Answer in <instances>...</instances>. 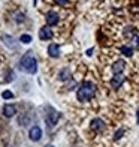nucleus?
<instances>
[{
  "instance_id": "423d86ee",
  "label": "nucleus",
  "mask_w": 139,
  "mask_h": 147,
  "mask_svg": "<svg viewBox=\"0 0 139 147\" xmlns=\"http://www.w3.org/2000/svg\"><path fill=\"white\" fill-rule=\"evenodd\" d=\"M2 41L6 44V47H9L11 50H18V42H17L12 36H9V35H3V36H2Z\"/></svg>"
},
{
  "instance_id": "6ab92c4d",
  "label": "nucleus",
  "mask_w": 139,
  "mask_h": 147,
  "mask_svg": "<svg viewBox=\"0 0 139 147\" xmlns=\"http://www.w3.org/2000/svg\"><path fill=\"white\" fill-rule=\"evenodd\" d=\"M15 78V75H14V72L12 71H9V75H8V78H6V81H12V80Z\"/></svg>"
},
{
  "instance_id": "ddd939ff",
  "label": "nucleus",
  "mask_w": 139,
  "mask_h": 147,
  "mask_svg": "<svg viewBox=\"0 0 139 147\" xmlns=\"http://www.w3.org/2000/svg\"><path fill=\"white\" fill-rule=\"evenodd\" d=\"M120 51H121V54H124L126 57H132V56H133V48H132V47L123 45V47H120Z\"/></svg>"
},
{
  "instance_id": "0eeeda50",
  "label": "nucleus",
  "mask_w": 139,
  "mask_h": 147,
  "mask_svg": "<svg viewBox=\"0 0 139 147\" xmlns=\"http://www.w3.org/2000/svg\"><path fill=\"white\" fill-rule=\"evenodd\" d=\"M124 68H126V62H124L123 59H120V60H115L111 69H112V72H114V74H121L124 71Z\"/></svg>"
},
{
  "instance_id": "5701e85b",
  "label": "nucleus",
  "mask_w": 139,
  "mask_h": 147,
  "mask_svg": "<svg viewBox=\"0 0 139 147\" xmlns=\"http://www.w3.org/2000/svg\"><path fill=\"white\" fill-rule=\"evenodd\" d=\"M45 147H54V146H51V144H48V146H45Z\"/></svg>"
},
{
  "instance_id": "6e6552de",
  "label": "nucleus",
  "mask_w": 139,
  "mask_h": 147,
  "mask_svg": "<svg viewBox=\"0 0 139 147\" xmlns=\"http://www.w3.org/2000/svg\"><path fill=\"white\" fill-rule=\"evenodd\" d=\"M48 56L49 57H52V59H57L58 56H60V47H58L57 44H51V45H48Z\"/></svg>"
},
{
  "instance_id": "4468645a",
  "label": "nucleus",
  "mask_w": 139,
  "mask_h": 147,
  "mask_svg": "<svg viewBox=\"0 0 139 147\" xmlns=\"http://www.w3.org/2000/svg\"><path fill=\"white\" fill-rule=\"evenodd\" d=\"M132 47H133L135 50H139V35L135 33L133 36H132Z\"/></svg>"
},
{
  "instance_id": "1a4fd4ad",
  "label": "nucleus",
  "mask_w": 139,
  "mask_h": 147,
  "mask_svg": "<svg viewBox=\"0 0 139 147\" xmlns=\"http://www.w3.org/2000/svg\"><path fill=\"white\" fill-rule=\"evenodd\" d=\"M46 23H48V26H55L58 23V14L54 11H49L48 14H46Z\"/></svg>"
},
{
  "instance_id": "a211bd4d",
  "label": "nucleus",
  "mask_w": 139,
  "mask_h": 147,
  "mask_svg": "<svg viewBox=\"0 0 139 147\" xmlns=\"http://www.w3.org/2000/svg\"><path fill=\"white\" fill-rule=\"evenodd\" d=\"M123 134H124V129H118V131H117V134H115V137H114V140L121 138V137H123Z\"/></svg>"
},
{
  "instance_id": "39448f33",
  "label": "nucleus",
  "mask_w": 139,
  "mask_h": 147,
  "mask_svg": "<svg viewBox=\"0 0 139 147\" xmlns=\"http://www.w3.org/2000/svg\"><path fill=\"white\" fill-rule=\"evenodd\" d=\"M29 138L31 141H39V140L42 138V129L39 128V126H33V128L29 131Z\"/></svg>"
},
{
  "instance_id": "aec40b11",
  "label": "nucleus",
  "mask_w": 139,
  "mask_h": 147,
  "mask_svg": "<svg viewBox=\"0 0 139 147\" xmlns=\"http://www.w3.org/2000/svg\"><path fill=\"white\" fill-rule=\"evenodd\" d=\"M24 18V15L21 14V12H18V14L15 15V20H17V21H21V20Z\"/></svg>"
},
{
  "instance_id": "dca6fc26",
  "label": "nucleus",
  "mask_w": 139,
  "mask_h": 147,
  "mask_svg": "<svg viewBox=\"0 0 139 147\" xmlns=\"http://www.w3.org/2000/svg\"><path fill=\"white\" fill-rule=\"evenodd\" d=\"M19 42H21V44H30V42H31V36H30V35H21V38H19Z\"/></svg>"
},
{
  "instance_id": "2eb2a0df",
  "label": "nucleus",
  "mask_w": 139,
  "mask_h": 147,
  "mask_svg": "<svg viewBox=\"0 0 139 147\" xmlns=\"http://www.w3.org/2000/svg\"><path fill=\"white\" fill-rule=\"evenodd\" d=\"M58 78H60L61 81H66V80L69 78V69H63L60 72V75H58Z\"/></svg>"
},
{
  "instance_id": "4be33fe9",
  "label": "nucleus",
  "mask_w": 139,
  "mask_h": 147,
  "mask_svg": "<svg viewBox=\"0 0 139 147\" xmlns=\"http://www.w3.org/2000/svg\"><path fill=\"white\" fill-rule=\"evenodd\" d=\"M138 123H139V110H138Z\"/></svg>"
},
{
  "instance_id": "20e7f679",
  "label": "nucleus",
  "mask_w": 139,
  "mask_h": 147,
  "mask_svg": "<svg viewBox=\"0 0 139 147\" xmlns=\"http://www.w3.org/2000/svg\"><path fill=\"white\" fill-rule=\"evenodd\" d=\"M124 80H126V77H124L123 72L121 74H114V77L111 78V86L114 89H118V87H121V86H123Z\"/></svg>"
},
{
  "instance_id": "7ed1b4c3",
  "label": "nucleus",
  "mask_w": 139,
  "mask_h": 147,
  "mask_svg": "<svg viewBox=\"0 0 139 147\" xmlns=\"http://www.w3.org/2000/svg\"><path fill=\"white\" fill-rule=\"evenodd\" d=\"M58 119H60V113L54 108H48V113H46V117H45V123L52 128V126L57 125Z\"/></svg>"
},
{
  "instance_id": "9d476101",
  "label": "nucleus",
  "mask_w": 139,
  "mask_h": 147,
  "mask_svg": "<svg viewBox=\"0 0 139 147\" xmlns=\"http://www.w3.org/2000/svg\"><path fill=\"white\" fill-rule=\"evenodd\" d=\"M39 38H41L42 41H46V39L52 38V32H51V29L48 27V26H45V27H42L41 30H39Z\"/></svg>"
},
{
  "instance_id": "f257e3e1",
  "label": "nucleus",
  "mask_w": 139,
  "mask_h": 147,
  "mask_svg": "<svg viewBox=\"0 0 139 147\" xmlns=\"http://www.w3.org/2000/svg\"><path fill=\"white\" fill-rule=\"evenodd\" d=\"M19 66H21V69L25 71L27 74H31V75H33V74H36V71H37V62H36V59L33 57V51L31 50H29L23 56L21 62H19Z\"/></svg>"
},
{
  "instance_id": "412c9836",
  "label": "nucleus",
  "mask_w": 139,
  "mask_h": 147,
  "mask_svg": "<svg viewBox=\"0 0 139 147\" xmlns=\"http://www.w3.org/2000/svg\"><path fill=\"white\" fill-rule=\"evenodd\" d=\"M55 3H58V5H67L69 3V0H54Z\"/></svg>"
},
{
  "instance_id": "9b49d317",
  "label": "nucleus",
  "mask_w": 139,
  "mask_h": 147,
  "mask_svg": "<svg viewBox=\"0 0 139 147\" xmlns=\"http://www.w3.org/2000/svg\"><path fill=\"white\" fill-rule=\"evenodd\" d=\"M90 128L93 131H102L105 128V123L102 122L100 119H93L91 120V123H90Z\"/></svg>"
},
{
  "instance_id": "f8f14e48",
  "label": "nucleus",
  "mask_w": 139,
  "mask_h": 147,
  "mask_svg": "<svg viewBox=\"0 0 139 147\" xmlns=\"http://www.w3.org/2000/svg\"><path fill=\"white\" fill-rule=\"evenodd\" d=\"M15 113H17V108H15V105H5L3 107V116L5 117H12V116H15Z\"/></svg>"
},
{
  "instance_id": "f3484780",
  "label": "nucleus",
  "mask_w": 139,
  "mask_h": 147,
  "mask_svg": "<svg viewBox=\"0 0 139 147\" xmlns=\"http://www.w3.org/2000/svg\"><path fill=\"white\" fill-rule=\"evenodd\" d=\"M2 98L3 99H12L14 98V93H12L11 90H3L2 92Z\"/></svg>"
},
{
  "instance_id": "f03ea898",
  "label": "nucleus",
  "mask_w": 139,
  "mask_h": 147,
  "mask_svg": "<svg viewBox=\"0 0 139 147\" xmlns=\"http://www.w3.org/2000/svg\"><path fill=\"white\" fill-rule=\"evenodd\" d=\"M94 95H96V86L93 84V83H90V81L82 83L81 87H79L78 92H76V98H78L81 102L88 101V99H91Z\"/></svg>"
}]
</instances>
